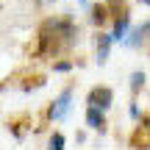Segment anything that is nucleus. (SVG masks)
I'll use <instances>...</instances> for the list:
<instances>
[{"instance_id": "obj_1", "label": "nucleus", "mask_w": 150, "mask_h": 150, "mask_svg": "<svg viewBox=\"0 0 150 150\" xmlns=\"http://www.w3.org/2000/svg\"><path fill=\"white\" fill-rule=\"evenodd\" d=\"M75 42V28L70 25L67 20H53V22H47L45 25V31H42V45H45V50H64V47H70V45Z\"/></svg>"}, {"instance_id": "obj_2", "label": "nucleus", "mask_w": 150, "mask_h": 150, "mask_svg": "<svg viewBox=\"0 0 150 150\" xmlns=\"http://www.w3.org/2000/svg\"><path fill=\"white\" fill-rule=\"evenodd\" d=\"M111 100H114V92L108 89V86H97V89H92L89 92V106L92 108H108L111 106Z\"/></svg>"}, {"instance_id": "obj_3", "label": "nucleus", "mask_w": 150, "mask_h": 150, "mask_svg": "<svg viewBox=\"0 0 150 150\" xmlns=\"http://www.w3.org/2000/svg\"><path fill=\"white\" fill-rule=\"evenodd\" d=\"M70 100H72V89H64L53 100V106H50V120H61L64 117V114L70 111Z\"/></svg>"}, {"instance_id": "obj_4", "label": "nucleus", "mask_w": 150, "mask_h": 150, "mask_svg": "<svg viewBox=\"0 0 150 150\" xmlns=\"http://www.w3.org/2000/svg\"><path fill=\"white\" fill-rule=\"evenodd\" d=\"M108 47H111V36H106V33H97V36H95V59H97V64H106V59H108Z\"/></svg>"}, {"instance_id": "obj_5", "label": "nucleus", "mask_w": 150, "mask_h": 150, "mask_svg": "<svg viewBox=\"0 0 150 150\" xmlns=\"http://www.w3.org/2000/svg\"><path fill=\"white\" fill-rule=\"evenodd\" d=\"M145 39H150V22H145V25H139L134 33H131V39H128V45H134V47H139Z\"/></svg>"}, {"instance_id": "obj_6", "label": "nucleus", "mask_w": 150, "mask_h": 150, "mask_svg": "<svg viewBox=\"0 0 150 150\" xmlns=\"http://www.w3.org/2000/svg\"><path fill=\"white\" fill-rule=\"evenodd\" d=\"M86 125H89V128H103V125H106L100 108H92V106L86 108Z\"/></svg>"}, {"instance_id": "obj_7", "label": "nucleus", "mask_w": 150, "mask_h": 150, "mask_svg": "<svg viewBox=\"0 0 150 150\" xmlns=\"http://www.w3.org/2000/svg\"><path fill=\"white\" fill-rule=\"evenodd\" d=\"M128 14H120V20L114 22V33H111V39H117V42H122L125 39V33H128Z\"/></svg>"}, {"instance_id": "obj_8", "label": "nucleus", "mask_w": 150, "mask_h": 150, "mask_svg": "<svg viewBox=\"0 0 150 150\" xmlns=\"http://www.w3.org/2000/svg\"><path fill=\"white\" fill-rule=\"evenodd\" d=\"M47 150H64V136L61 134H53V139H50V147Z\"/></svg>"}, {"instance_id": "obj_9", "label": "nucleus", "mask_w": 150, "mask_h": 150, "mask_svg": "<svg viewBox=\"0 0 150 150\" xmlns=\"http://www.w3.org/2000/svg\"><path fill=\"white\" fill-rule=\"evenodd\" d=\"M142 83H145V72H134V75H131V89H134V92L139 89Z\"/></svg>"}, {"instance_id": "obj_10", "label": "nucleus", "mask_w": 150, "mask_h": 150, "mask_svg": "<svg viewBox=\"0 0 150 150\" xmlns=\"http://www.w3.org/2000/svg\"><path fill=\"white\" fill-rule=\"evenodd\" d=\"M53 70H56V72H67V70H70V61H59Z\"/></svg>"}, {"instance_id": "obj_11", "label": "nucleus", "mask_w": 150, "mask_h": 150, "mask_svg": "<svg viewBox=\"0 0 150 150\" xmlns=\"http://www.w3.org/2000/svg\"><path fill=\"white\" fill-rule=\"evenodd\" d=\"M142 3H145V6H150V0H142Z\"/></svg>"}]
</instances>
